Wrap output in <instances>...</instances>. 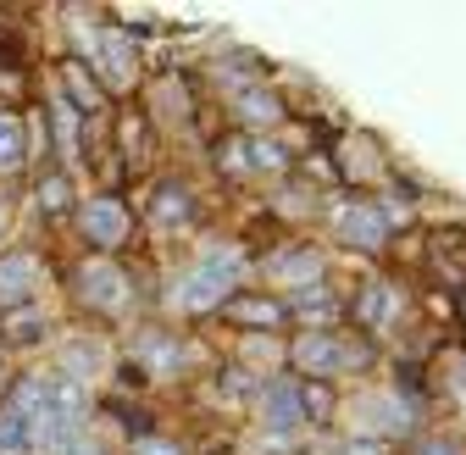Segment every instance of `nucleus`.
I'll list each match as a JSON object with an SVG mask.
<instances>
[{"label": "nucleus", "instance_id": "f257e3e1", "mask_svg": "<svg viewBox=\"0 0 466 455\" xmlns=\"http://www.w3.org/2000/svg\"><path fill=\"white\" fill-rule=\"evenodd\" d=\"M250 272V256L239 250V245H206L178 278H172V306H178V311H217L233 289H239V278Z\"/></svg>", "mask_w": 466, "mask_h": 455}, {"label": "nucleus", "instance_id": "f03ea898", "mask_svg": "<svg viewBox=\"0 0 466 455\" xmlns=\"http://www.w3.org/2000/svg\"><path fill=\"white\" fill-rule=\"evenodd\" d=\"M256 406H261V428H322L333 417V400L322 383H289V378H267V389H256Z\"/></svg>", "mask_w": 466, "mask_h": 455}, {"label": "nucleus", "instance_id": "7ed1b4c3", "mask_svg": "<svg viewBox=\"0 0 466 455\" xmlns=\"http://www.w3.org/2000/svg\"><path fill=\"white\" fill-rule=\"evenodd\" d=\"M289 361H295L311 383H328V378H344V372H367L372 345H350L344 333L322 328V333H300L295 345H289Z\"/></svg>", "mask_w": 466, "mask_h": 455}, {"label": "nucleus", "instance_id": "20e7f679", "mask_svg": "<svg viewBox=\"0 0 466 455\" xmlns=\"http://www.w3.org/2000/svg\"><path fill=\"white\" fill-rule=\"evenodd\" d=\"M73 289H78V300H84L89 311H100V317L128 311V300H134V283H128V272L116 267L111 256H89V261L73 272Z\"/></svg>", "mask_w": 466, "mask_h": 455}, {"label": "nucleus", "instance_id": "39448f33", "mask_svg": "<svg viewBox=\"0 0 466 455\" xmlns=\"http://www.w3.org/2000/svg\"><path fill=\"white\" fill-rule=\"evenodd\" d=\"M128 228H134V217H128V206L116 200V195H95V200L78 206V234L95 250H116V245L128 239Z\"/></svg>", "mask_w": 466, "mask_h": 455}, {"label": "nucleus", "instance_id": "423d86ee", "mask_svg": "<svg viewBox=\"0 0 466 455\" xmlns=\"http://www.w3.org/2000/svg\"><path fill=\"white\" fill-rule=\"evenodd\" d=\"M222 167L239 173V178H278L289 167V156H283V145H272L261 134H239V139L222 145Z\"/></svg>", "mask_w": 466, "mask_h": 455}, {"label": "nucleus", "instance_id": "0eeeda50", "mask_svg": "<svg viewBox=\"0 0 466 455\" xmlns=\"http://www.w3.org/2000/svg\"><path fill=\"white\" fill-rule=\"evenodd\" d=\"M89 73H100V78H106V89H128V84L139 78V56H134V45H128V34H123V28H100V34H95Z\"/></svg>", "mask_w": 466, "mask_h": 455}, {"label": "nucleus", "instance_id": "6e6552de", "mask_svg": "<svg viewBox=\"0 0 466 455\" xmlns=\"http://www.w3.org/2000/svg\"><path fill=\"white\" fill-rule=\"evenodd\" d=\"M333 228H339V239L350 250H383V239H389V217L372 200H344L333 211Z\"/></svg>", "mask_w": 466, "mask_h": 455}, {"label": "nucleus", "instance_id": "1a4fd4ad", "mask_svg": "<svg viewBox=\"0 0 466 455\" xmlns=\"http://www.w3.org/2000/svg\"><path fill=\"white\" fill-rule=\"evenodd\" d=\"M411 428V406L394 400V394H367V400L350 406V433L356 439H378V433H400Z\"/></svg>", "mask_w": 466, "mask_h": 455}, {"label": "nucleus", "instance_id": "9d476101", "mask_svg": "<svg viewBox=\"0 0 466 455\" xmlns=\"http://www.w3.org/2000/svg\"><path fill=\"white\" fill-rule=\"evenodd\" d=\"M39 295V256L34 250H0V311L34 306Z\"/></svg>", "mask_w": 466, "mask_h": 455}, {"label": "nucleus", "instance_id": "9b49d317", "mask_svg": "<svg viewBox=\"0 0 466 455\" xmlns=\"http://www.w3.org/2000/svg\"><path fill=\"white\" fill-rule=\"evenodd\" d=\"M134 361H139L150 378H178V372L189 367V350H184V339H172V333H161V328H145V333L134 339Z\"/></svg>", "mask_w": 466, "mask_h": 455}, {"label": "nucleus", "instance_id": "f8f14e48", "mask_svg": "<svg viewBox=\"0 0 466 455\" xmlns=\"http://www.w3.org/2000/svg\"><path fill=\"white\" fill-rule=\"evenodd\" d=\"M261 272H267L272 283H295V289H311V283H322V256H317V250H300V245H289V250H278Z\"/></svg>", "mask_w": 466, "mask_h": 455}, {"label": "nucleus", "instance_id": "ddd939ff", "mask_svg": "<svg viewBox=\"0 0 466 455\" xmlns=\"http://www.w3.org/2000/svg\"><path fill=\"white\" fill-rule=\"evenodd\" d=\"M233 117H239V128H245V134H261V128H272V123L283 117V100H278L272 89L250 84V89L233 95Z\"/></svg>", "mask_w": 466, "mask_h": 455}, {"label": "nucleus", "instance_id": "4468645a", "mask_svg": "<svg viewBox=\"0 0 466 455\" xmlns=\"http://www.w3.org/2000/svg\"><path fill=\"white\" fill-rule=\"evenodd\" d=\"M289 311H295L300 322H306V333H322V328H333L339 322V295L333 289H322V283H311V289H295V306H289Z\"/></svg>", "mask_w": 466, "mask_h": 455}, {"label": "nucleus", "instance_id": "2eb2a0df", "mask_svg": "<svg viewBox=\"0 0 466 455\" xmlns=\"http://www.w3.org/2000/svg\"><path fill=\"white\" fill-rule=\"evenodd\" d=\"M56 89H62V100L78 111V117H95V111L106 106V95H100V84L89 78L84 62H67V67H62V84H56Z\"/></svg>", "mask_w": 466, "mask_h": 455}, {"label": "nucleus", "instance_id": "dca6fc26", "mask_svg": "<svg viewBox=\"0 0 466 455\" xmlns=\"http://www.w3.org/2000/svg\"><path fill=\"white\" fill-rule=\"evenodd\" d=\"M189 217H195V195L184 184H156V195H150V222L156 228H189Z\"/></svg>", "mask_w": 466, "mask_h": 455}, {"label": "nucleus", "instance_id": "f3484780", "mask_svg": "<svg viewBox=\"0 0 466 455\" xmlns=\"http://www.w3.org/2000/svg\"><path fill=\"white\" fill-rule=\"evenodd\" d=\"M45 333H50V317H45L39 306H17V311H0V339H6V345H17V350L39 345Z\"/></svg>", "mask_w": 466, "mask_h": 455}, {"label": "nucleus", "instance_id": "a211bd4d", "mask_svg": "<svg viewBox=\"0 0 466 455\" xmlns=\"http://www.w3.org/2000/svg\"><path fill=\"white\" fill-rule=\"evenodd\" d=\"M23 161H28V128L17 111L0 106V173H23Z\"/></svg>", "mask_w": 466, "mask_h": 455}, {"label": "nucleus", "instance_id": "6ab92c4d", "mask_svg": "<svg viewBox=\"0 0 466 455\" xmlns=\"http://www.w3.org/2000/svg\"><path fill=\"white\" fill-rule=\"evenodd\" d=\"M394 311H400V289H394V283H367V295L356 300V317L367 328H383Z\"/></svg>", "mask_w": 466, "mask_h": 455}, {"label": "nucleus", "instance_id": "aec40b11", "mask_svg": "<svg viewBox=\"0 0 466 455\" xmlns=\"http://www.w3.org/2000/svg\"><path fill=\"white\" fill-rule=\"evenodd\" d=\"M34 206H39L45 217L73 211V206H78V200H73V178H67V173H45V178H39V189H34Z\"/></svg>", "mask_w": 466, "mask_h": 455}, {"label": "nucleus", "instance_id": "412c9836", "mask_svg": "<svg viewBox=\"0 0 466 455\" xmlns=\"http://www.w3.org/2000/svg\"><path fill=\"white\" fill-rule=\"evenodd\" d=\"M300 450H306V433L295 428H261L250 439V455H300Z\"/></svg>", "mask_w": 466, "mask_h": 455}, {"label": "nucleus", "instance_id": "4be33fe9", "mask_svg": "<svg viewBox=\"0 0 466 455\" xmlns=\"http://www.w3.org/2000/svg\"><path fill=\"white\" fill-rule=\"evenodd\" d=\"M228 311L239 317V322H250V328H272L283 317V306H272V300H233Z\"/></svg>", "mask_w": 466, "mask_h": 455}, {"label": "nucleus", "instance_id": "5701e85b", "mask_svg": "<svg viewBox=\"0 0 466 455\" xmlns=\"http://www.w3.org/2000/svg\"><path fill=\"white\" fill-rule=\"evenodd\" d=\"M128 455H184V444H172V439H161V433H134Z\"/></svg>", "mask_w": 466, "mask_h": 455}, {"label": "nucleus", "instance_id": "b1692460", "mask_svg": "<svg viewBox=\"0 0 466 455\" xmlns=\"http://www.w3.org/2000/svg\"><path fill=\"white\" fill-rule=\"evenodd\" d=\"M333 455H383V444H378V439H344Z\"/></svg>", "mask_w": 466, "mask_h": 455}, {"label": "nucleus", "instance_id": "393cba45", "mask_svg": "<svg viewBox=\"0 0 466 455\" xmlns=\"http://www.w3.org/2000/svg\"><path fill=\"white\" fill-rule=\"evenodd\" d=\"M417 455H461V444H455V439H422Z\"/></svg>", "mask_w": 466, "mask_h": 455}, {"label": "nucleus", "instance_id": "a878e982", "mask_svg": "<svg viewBox=\"0 0 466 455\" xmlns=\"http://www.w3.org/2000/svg\"><path fill=\"white\" fill-rule=\"evenodd\" d=\"M455 383H461V406H466V367H461V372H455Z\"/></svg>", "mask_w": 466, "mask_h": 455}, {"label": "nucleus", "instance_id": "bb28decb", "mask_svg": "<svg viewBox=\"0 0 466 455\" xmlns=\"http://www.w3.org/2000/svg\"><path fill=\"white\" fill-rule=\"evenodd\" d=\"M0 228H6V206H0Z\"/></svg>", "mask_w": 466, "mask_h": 455}]
</instances>
